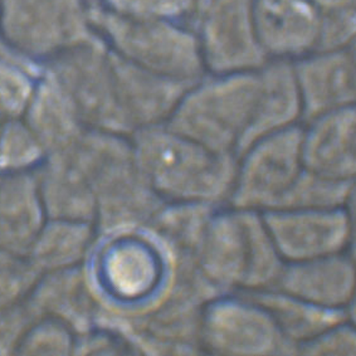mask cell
<instances>
[{"label":"cell","instance_id":"obj_1","mask_svg":"<svg viewBox=\"0 0 356 356\" xmlns=\"http://www.w3.org/2000/svg\"><path fill=\"white\" fill-rule=\"evenodd\" d=\"M106 236L93 261V291L99 304L110 302L113 311L141 314L164 282L165 262L147 236L136 231Z\"/></svg>","mask_w":356,"mask_h":356},{"label":"cell","instance_id":"obj_2","mask_svg":"<svg viewBox=\"0 0 356 356\" xmlns=\"http://www.w3.org/2000/svg\"><path fill=\"white\" fill-rule=\"evenodd\" d=\"M179 155V147L161 140L146 141L138 168L155 193L166 197H213L225 184L213 163L193 155Z\"/></svg>","mask_w":356,"mask_h":356},{"label":"cell","instance_id":"obj_3","mask_svg":"<svg viewBox=\"0 0 356 356\" xmlns=\"http://www.w3.org/2000/svg\"><path fill=\"white\" fill-rule=\"evenodd\" d=\"M26 301L40 318L63 323L73 334L88 332L99 317L90 276L79 267L42 275Z\"/></svg>","mask_w":356,"mask_h":356},{"label":"cell","instance_id":"obj_4","mask_svg":"<svg viewBox=\"0 0 356 356\" xmlns=\"http://www.w3.org/2000/svg\"><path fill=\"white\" fill-rule=\"evenodd\" d=\"M47 219L35 175L0 178V251L26 254Z\"/></svg>","mask_w":356,"mask_h":356},{"label":"cell","instance_id":"obj_5","mask_svg":"<svg viewBox=\"0 0 356 356\" xmlns=\"http://www.w3.org/2000/svg\"><path fill=\"white\" fill-rule=\"evenodd\" d=\"M48 219L91 223L96 202L92 188L70 155L58 154L37 175Z\"/></svg>","mask_w":356,"mask_h":356},{"label":"cell","instance_id":"obj_6","mask_svg":"<svg viewBox=\"0 0 356 356\" xmlns=\"http://www.w3.org/2000/svg\"><path fill=\"white\" fill-rule=\"evenodd\" d=\"M92 236L88 222L47 219L26 256L40 275L79 267L90 252Z\"/></svg>","mask_w":356,"mask_h":356},{"label":"cell","instance_id":"obj_7","mask_svg":"<svg viewBox=\"0 0 356 356\" xmlns=\"http://www.w3.org/2000/svg\"><path fill=\"white\" fill-rule=\"evenodd\" d=\"M275 217L273 234L293 233L278 238V247L290 257H321L337 250L343 242L345 222L337 213Z\"/></svg>","mask_w":356,"mask_h":356},{"label":"cell","instance_id":"obj_8","mask_svg":"<svg viewBox=\"0 0 356 356\" xmlns=\"http://www.w3.org/2000/svg\"><path fill=\"white\" fill-rule=\"evenodd\" d=\"M40 276L26 254L0 251V311L24 302Z\"/></svg>","mask_w":356,"mask_h":356},{"label":"cell","instance_id":"obj_9","mask_svg":"<svg viewBox=\"0 0 356 356\" xmlns=\"http://www.w3.org/2000/svg\"><path fill=\"white\" fill-rule=\"evenodd\" d=\"M38 138L22 126H9L0 138V172L6 174L29 172L42 158Z\"/></svg>","mask_w":356,"mask_h":356},{"label":"cell","instance_id":"obj_10","mask_svg":"<svg viewBox=\"0 0 356 356\" xmlns=\"http://www.w3.org/2000/svg\"><path fill=\"white\" fill-rule=\"evenodd\" d=\"M76 337L63 323L40 318L34 323L20 346L22 355H67L74 351Z\"/></svg>","mask_w":356,"mask_h":356},{"label":"cell","instance_id":"obj_11","mask_svg":"<svg viewBox=\"0 0 356 356\" xmlns=\"http://www.w3.org/2000/svg\"><path fill=\"white\" fill-rule=\"evenodd\" d=\"M40 320L28 301L0 311V355L18 354L34 323Z\"/></svg>","mask_w":356,"mask_h":356},{"label":"cell","instance_id":"obj_12","mask_svg":"<svg viewBox=\"0 0 356 356\" xmlns=\"http://www.w3.org/2000/svg\"><path fill=\"white\" fill-rule=\"evenodd\" d=\"M42 96L34 111V127L40 138L49 146H58L70 131V119H67L60 102L54 101L52 93Z\"/></svg>","mask_w":356,"mask_h":356},{"label":"cell","instance_id":"obj_13","mask_svg":"<svg viewBox=\"0 0 356 356\" xmlns=\"http://www.w3.org/2000/svg\"><path fill=\"white\" fill-rule=\"evenodd\" d=\"M31 97V87L18 73L0 70V106L9 113H19Z\"/></svg>","mask_w":356,"mask_h":356},{"label":"cell","instance_id":"obj_14","mask_svg":"<svg viewBox=\"0 0 356 356\" xmlns=\"http://www.w3.org/2000/svg\"><path fill=\"white\" fill-rule=\"evenodd\" d=\"M121 1L131 7L144 8V9H163L169 3V0H121Z\"/></svg>","mask_w":356,"mask_h":356},{"label":"cell","instance_id":"obj_15","mask_svg":"<svg viewBox=\"0 0 356 356\" xmlns=\"http://www.w3.org/2000/svg\"><path fill=\"white\" fill-rule=\"evenodd\" d=\"M323 3H327V4H331V3H337V1H340V0H321Z\"/></svg>","mask_w":356,"mask_h":356}]
</instances>
